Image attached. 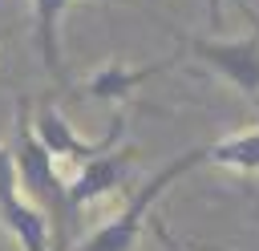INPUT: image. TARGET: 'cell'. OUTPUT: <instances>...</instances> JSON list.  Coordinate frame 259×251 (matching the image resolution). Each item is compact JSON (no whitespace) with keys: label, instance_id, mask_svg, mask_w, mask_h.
Listing matches in <instances>:
<instances>
[{"label":"cell","instance_id":"6","mask_svg":"<svg viewBox=\"0 0 259 251\" xmlns=\"http://www.w3.org/2000/svg\"><path fill=\"white\" fill-rule=\"evenodd\" d=\"M178 57H182V49H174L170 57H162V61H154V65H121V61H109V65L93 69V73L81 81L77 93H85V97H93V101H125L142 81L166 73Z\"/></svg>","mask_w":259,"mask_h":251},{"label":"cell","instance_id":"10","mask_svg":"<svg viewBox=\"0 0 259 251\" xmlns=\"http://www.w3.org/2000/svg\"><path fill=\"white\" fill-rule=\"evenodd\" d=\"M12 194H20L16 190V166H12V150L0 146V202H8Z\"/></svg>","mask_w":259,"mask_h":251},{"label":"cell","instance_id":"5","mask_svg":"<svg viewBox=\"0 0 259 251\" xmlns=\"http://www.w3.org/2000/svg\"><path fill=\"white\" fill-rule=\"evenodd\" d=\"M134 158H138V146L125 142V146H113V150H105V154L81 162V166L65 178V202H69V215H73L77 206H85V202H93V198L117 190V186L130 178Z\"/></svg>","mask_w":259,"mask_h":251},{"label":"cell","instance_id":"7","mask_svg":"<svg viewBox=\"0 0 259 251\" xmlns=\"http://www.w3.org/2000/svg\"><path fill=\"white\" fill-rule=\"evenodd\" d=\"M73 0H32V28H36V53L53 81H65V57H61V16Z\"/></svg>","mask_w":259,"mask_h":251},{"label":"cell","instance_id":"2","mask_svg":"<svg viewBox=\"0 0 259 251\" xmlns=\"http://www.w3.org/2000/svg\"><path fill=\"white\" fill-rule=\"evenodd\" d=\"M202 162H206V146H194V150L178 154L174 162H166L154 178H146V182L138 186V194H130V202H125L109 223H101L93 235H85L77 251H134V243H138V235H142V227H146V219H150V206H154L186 170H194V166H202Z\"/></svg>","mask_w":259,"mask_h":251},{"label":"cell","instance_id":"9","mask_svg":"<svg viewBox=\"0 0 259 251\" xmlns=\"http://www.w3.org/2000/svg\"><path fill=\"white\" fill-rule=\"evenodd\" d=\"M206 162H214L223 170H239V174H259V126L210 142L206 146Z\"/></svg>","mask_w":259,"mask_h":251},{"label":"cell","instance_id":"1","mask_svg":"<svg viewBox=\"0 0 259 251\" xmlns=\"http://www.w3.org/2000/svg\"><path fill=\"white\" fill-rule=\"evenodd\" d=\"M12 166H16V190H24L20 198L32 202L49 223L57 219V231L69 227V202H65V174L57 170V162L40 150L36 134H32V105L28 97H16V138H12Z\"/></svg>","mask_w":259,"mask_h":251},{"label":"cell","instance_id":"8","mask_svg":"<svg viewBox=\"0 0 259 251\" xmlns=\"http://www.w3.org/2000/svg\"><path fill=\"white\" fill-rule=\"evenodd\" d=\"M0 223L8 227V235L20 243V251H53V231H49V219L24 202L20 194H12L8 202H0Z\"/></svg>","mask_w":259,"mask_h":251},{"label":"cell","instance_id":"12","mask_svg":"<svg viewBox=\"0 0 259 251\" xmlns=\"http://www.w3.org/2000/svg\"><path fill=\"white\" fill-rule=\"evenodd\" d=\"M235 4H239V0H235ZM206 24H210V28L223 24V0H206Z\"/></svg>","mask_w":259,"mask_h":251},{"label":"cell","instance_id":"14","mask_svg":"<svg viewBox=\"0 0 259 251\" xmlns=\"http://www.w3.org/2000/svg\"><path fill=\"white\" fill-rule=\"evenodd\" d=\"M4 36H8V28H4V32H0V45H4Z\"/></svg>","mask_w":259,"mask_h":251},{"label":"cell","instance_id":"3","mask_svg":"<svg viewBox=\"0 0 259 251\" xmlns=\"http://www.w3.org/2000/svg\"><path fill=\"white\" fill-rule=\"evenodd\" d=\"M32 134H36L40 150L57 162V170L69 166V170H65V178H69L81 162H89V158H97V154H105V150H113V146L121 142V134H125V113H113V121H109V130H105L101 138H81L57 105H36V113H32Z\"/></svg>","mask_w":259,"mask_h":251},{"label":"cell","instance_id":"11","mask_svg":"<svg viewBox=\"0 0 259 251\" xmlns=\"http://www.w3.org/2000/svg\"><path fill=\"white\" fill-rule=\"evenodd\" d=\"M150 227H154V235H158V243L166 247V251H186L174 235H170V227H166V219H150Z\"/></svg>","mask_w":259,"mask_h":251},{"label":"cell","instance_id":"4","mask_svg":"<svg viewBox=\"0 0 259 251\" xmlns=\"http://www.w3.org/2000/svg\"><path fill=\"white\" fill-rule=\"evenodd\" d=\"M178 49L190 53L194 61H202L210 73H219L227 85H235L243 97L259 101V36H243V40H210V36H190L178 32Z\"/></svg>","mask_w":259,"mask_h":251},{"label":"cell","instance_id":"15","mask_svg":"<svg viewBox=\"0 0 259 251\" xmlns=\"http://www.w3.org/2000/svg\"><path fill=\"white\" fill-rule=\"evenodd\" d=\"M255 211H259V194H255Z\"/></svg>","mask_w":259,"mask_h":251},{"label":"cell","instance_id":"13","mask_svg":"<svg viewBox=\"0 0 259 251\" xmlns=\"http://www.w3.org/2000/svg\"><path fill=\"white\" fill-rule=\"evenodd\" d=\"M239 8H243V12H247V16H251V24H255V36H259V12H255V8H251V4H247V0H239Z\"/></svg>","mask_w":259,"mask_h":251}]
</instances>
